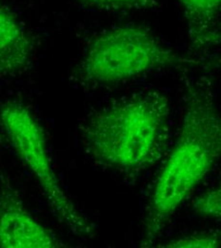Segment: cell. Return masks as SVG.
Segmentation results:
<instances>
[{"label":"cell","mask_w":221,"mask_h":248,"mask_svg":"<svg viewBox=\"0 0 221 248\" xmlns=\"http://www.w3.org/2000/svg\"><path fill=\"white\" fill-rule=\"evenodd\" d=\"M193 208L197 213L221 219V185L197 198Z\"/></svg>","instance_id":"obj_10"},{"label":"cell","mask_w":221,"mask_h":248,"mask_svg":"<svg viewBox=\"0 0 221 248\" xmlns=\"http://www.w3.org/2000/svg\"><path fill=\"white\" fill-rule=\"evenodd\" d=\"M221 239L211 234L187 235L171 241L160 248H221Z\"/></svg>","instance_id":"obj_9"},{"label":"cell","mask_w":221,"mask_h":248,"mask_svg":"<svg viewBox=\"0 0 221 248\" xmlns=\"http://www.w3.org/2000/svg\"><path fill=\"white\" fill-rule=\"evenodd\" d=\"M32 57L28 31L11 11L0 6V80L26 69Z\"/></svg>","instance_id":"obj_6"},{"label":"cell","mask_w":221,"mask_h":248,"mask_svg":"<svg viewBox=\"0 0 221 248\" xmlns=\"http://www.w3.org/2000/svg\"><path fill=\"white\" fill-rule=\"evenodd\" d=\"M3 139H4V135H3L2 131L0 130V142H2V141H3Z\"/></svg>","instance_id":"obj_11"},{"label":"cell","mask_w":221,"mask_h":248,"mask_svg":"<svg viewBox=\"0 0 221 248\" xmlns=\"http://www.w3.org/2000/svg\"><path fill=\"white\" fill-rule=\"evenodd\" d=\"M170 102L148 91L109 104L79 127L87 154L98 164L124 174L155 166L166 154L170 137Z\"/></svg>","instance_id":"obj_2"},{"label":"cell","mask_w":221,"mask_h":248,"mask_svg":"<svg viewBox=\"0 0 221 248\" xmlns=\"http://www.w3.org/2000/svg\"><path fill=\"white\" fill-rule=\"evenodd\" d=\"M184 11L189 37L194 49H205L216 39L214 28L221 0H177Z\"/></svg>","instance_id":"obj_7"},{"label":"cell","mask_w":221,"mask_h":248,"mask_svg":"<svg viewBox=\"0 0 221 248\" xmlns=\"http://www.w3.org/2000/svg\"><path fill=\"white\" fill-rule=\"evenodd\" d=\"M221 158V115L210 89L187 87L177 140L156 180L145 214L141 247H150L167 222Z\"/></svg>","instance_id":"obj_1"},{"label":"cell","mask_w":221,"mask_h":248,"mask_svg":"<svg viewBox=\"0 0 221 248\" xmlns=\"http://www.w3.org/2000/svg\"><path fill=\"white\" fill-rule=\"evenodd\" d=\"M63 244L29 212L6 181L0 188V248H57Z\"/></svg>","instance_id":"obj_5"},{"label":"cell","mask_w":221,"mask_h":248,"mask_svg":"<svg viewBox=\"0 0 221 248\" xmlns=\"http://www.w3.org/2000/svg\"><path fill=\"white\" fill-rule=\"evenodd\" d=\"M187 63L146 27L123 25L93 38L75 78L83 85H112L177 64Z\"/></svg>","instance_id":"obj_3"},{"label":"cell","mask_w":221,"mask_h":248,"mask_svg":"<svg viewBox=\"0 0 221 248\" xmlns=\"http://www.w3.org/2000/svg\"><path fill=\"white\" fill-rule=\"evenodd\" d=\"M105 10H150L158 7V0H79Z\"/></svg>","instance_id":"obj_8"},{"label":"cell","mask_w":221,"mask_h":248,"mask_svg":"<svg viewBox=\"0 0 221 248\" xmlns=\"http://www.w3.org/2000/svg\"><path fill=\"white\" fill-rule=\"evenodd\" d=\"M0 124L19 158L32 172L55 215L80 237L94 235V227L71 202L60 186L47 150L42 126L20 101H8L0 109Z\"/></svg>","instance_id":"obj_4"}]
</instances>
